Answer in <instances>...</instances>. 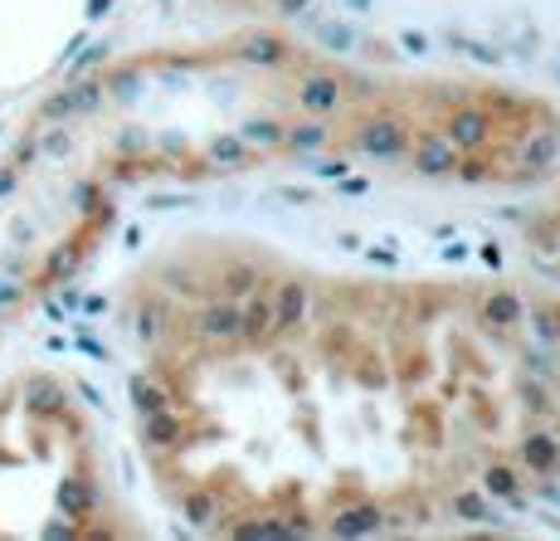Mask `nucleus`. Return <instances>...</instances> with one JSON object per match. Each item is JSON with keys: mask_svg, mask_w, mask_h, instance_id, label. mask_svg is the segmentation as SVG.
I'll return each mask as SVG.
<instances>
[{"mask_svg": "<svg viewBox=\"0 0 560 541\" xmlns=\"http://www.w3.org/2000/svg\"><path fill=\"white\" fill-rule=\"evenodd\" d=\"M556 151L560 113L512 83L361 69L273 35L137 54L63 93L0 171V327L73 274L132 186L264 166L522 186Z\"/></svg>", "mask_w": 560, "mask_h": 541, "instance_id": "f03ea898", "label": "nucleus"}, {"mask_svg": "<svg viewBox=\"0 0 560 541\" xmlns=\"http://www.w3.org/2000/svg\"><path fill=\"white\" fill-rule=\"evenodd\" d=\"M132 337L147 469L205 532H415L560 473L556 288L196 240L137 278Z\"/></svg>", "mask_w": 560, "mask_h": 541, "instance_id": "f257e3e1", "label": "nucleus"}, {"mask_svg": "<svg viewBox=\"0 0 560 541\" xmlns=\"http://www.w3.org/2000/svg\"><path fill=\"white\" fill-rule=\"evenodd\" d=\"M536 254H541L546 264L560 274V200L541 215V220H536Z\"/></svg>", "mask_w": 560, "mask_h": 541, "instance_id": "20e7f679", "label": "nucleus"}, {"mask_svg": "<svg viewBox=\"0 0 560 541\" xmlns=\"http://www.w3.org/2000/svg\"><path fill=\"white\" fill-rule=\"evenodd\" d=\"M127 532L89 415L59 381L0 385V537Z\"/></svg>", "mask_w": 560, "mask_h": 541, "instance_id": "7ed1b4c3", "label": "nucleus"}]
</instances>
